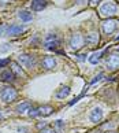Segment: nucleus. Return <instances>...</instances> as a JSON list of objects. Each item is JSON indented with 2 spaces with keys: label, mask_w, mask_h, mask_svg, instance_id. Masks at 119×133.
<instances>
[{
  "label": "nucleus",
  "mask_w": 119,
  "mask_h": 133,
  "mask_svg": "<svg viewBox=\"0 0 119 133\" xmlns=\"http://www.w3.org/2000/svg\"><path fill=\"white\" fill-rule=\"evenodd\" d=\"M118 10H119V7L114 0H106L100 6V8H99V12L104 18H111L115 14H118Z\"/></svg>",
  "instance_id": "obj_1"
},
{
  "label": "nucleus",
  "mask_w": 119,
  "mask_h": 133,
  "mask_svg": "<svg viewBox=\"0 0 119 133\" xmlns=\"http://www.w3.org/2000/svg\"><path fill=\"white\" fill-rule=\"evenodd\" d=\"M0 97H2V100L4 103H11L18 97V92L14 89L12 87L6 85V87L2 88V91H0Z\"/></svg>",
  "instance_id": "obj_2"
},
{
  "label": "nucleus",
  "mask_w": 119,
  "mask_h": 133,
  "mask_svg": "<svg viewBox=\"0 0 119 133\" xmlns=\"http://www.w3.org/2000/svg\"><path fill=\"white\" fill-rule=\"evenodd\" d=\"M85 45V37L82 36L81 33H74L71 38H70V47L73 51H79L81 48Z\"/></svg>",
  "instance_id": "obj_3"
},
{
  "label": "nucleus",
  "mask_w": 119,
  "mask_h": 133,
  "mask_svg": "<svg viewBox=\"0 0 119 133\" xmlns=\"http://www.w3.org/2000/svg\"><path fill=\"white\" fill-rule=\"evenodd\" d=\"M18 62L26 69L36 67V58L33 55H29V54H21V55L18 56Z\"/></svg>",
  "instance_id": "obj_4"
},
{
  "label": "nucleus",
  "mask_w": 119,
  "mask_h": 133,
  "mask_svg": "<svg viewBox=\"0 0 119 133\" xmlns=\"http://www.w3.org/2000/svg\"><path fill=\"white\" fill-rule=\"evenodd\" d=\"M44 45H45V48H48V50H52V51L58 52V47L60 45V40L58 38L56 34H49V36H47V38H45Z\"/></svg>",
  "instance_id": "obj_5"
},
{
  "label": "nucleus",
  "mask_w": 119,
  "mask_h": 133,
  "mask_svg": "<svg viewBox=\"0 0 119 133\" xmlns=\"http://www.w3.org/2000/svg\"><path fill=\"white\" fill-rule=\"evenodd\" d=\"M106 66H107L108 70H111V71L118 70L119 69V54H111L107 59Z\"/></svg>",
  "instance_id": "obj_6"
},
{
  "label": "nucleus",
  "mask_w": 119,
  "mask_h": 133,
  "mask_svg": "<svg viewBox=\"0 0 119 133\" xmlns=\"http://www.w3.org/2000/svg\"><path fill=\"white\" fill-rule=\"evenodd\" d=\"M116 26H118V22L115 19H108V21H106L103 23V30L106 34H111L116 29Z\"/></svg>",
  "instance_id": "obj_7"
},
{
  "label": "nucleus",
  "mask_w": 119,
  "mask_h": 133,
  "mask_svg": "<svg viewBox=\"0 0 119 133\" xmlns=\"http://www.w3.org/2000/svg\"><path fill=\"white\" fill-rule=\"evenodd\" d=\"M99 41H100V37H99V33L96 32L89 33L85 37V44H89V45H97Z\"/></svg>",
  "instance_id": "obj_8"
},
{
  "label": "nucleus",
  "mask_w": 119,
  "mask_h": 133,
  "mask_svg": "<svg viewBox=\"0 0 119 133\" xmlns=\"http://www.w3.org/2000/svg\"><path fill=\"white\" fill-rule=\"evenodd\" d=\"M41 65H43V67L45 69V70H51V69H53L56 66V61H55L53 56H45L43 59Z\"/></svg>",
  "instance_id": "obj_9"
},
{
  "label": "nucleus",
  "mask_w": 119,
  "mask_h": 133,
  "mask_svg": "<svg viewBox=\"0 0 119 133\" xmlns=\"http://www.w3.org/2000/svg\"><path fill=\"white\" fill-rule=\"evenodd\" d=\"M101 118H103V110L100 107H96L95 110L90 112V121L93 124H97V122L101 121Z\"/></svg>",
  "instance_id": "obj_10"
},
{
  "label": "nucleus",
  "mask_w": 119,
  "mask_h": 133,
  "mask_svg": "<svg viewBox=\"0 0 119 133\" xmlns=\"http://www.w3.org/2000/svg\"><path fill=\"white\" fill-rule=\"evenodd\" d=\"M23 30H25V28L22 25H11L7 29V34L8 36H18V34H21Z\"/></svg>",
  "instance_id": "obj_11"
},
{
  "label": "nucleus",
  "mask_w": 119,
  "mask_h": 133,
  "mask_svg": "<svg viewBox=\"0 0 119 133\" xmlns=\"http://www.w3.org/2000/svg\"><path fill=\"white\" fill-rule=\"evenodd\" d=\"M47 0H32V10L33 11H41L47 7Z\"/></svg>",
  "instance_id": "obj_12"
},
{
  "label": "nucleus",
  "mask_w": 119,
  "mask_h": 133,
  "mask_svg": "<svg viewBox=\"0 0 119 133\" xmlns=\"http://www.w3.org/2000/svg\"><path fill=\"white\" fill-rule=\"evenodd\" d=\"M0 80L4 82H12L15 80V74L12 73V70H4L2 74H0Z\"/></svg>",
  "instance_id": "obj_13"
},
{
  "label": "nucleus",
  "mask_w": 119,
  "mask_h": 133,
  "mask_svg": "<svg viewBox=\"0 0 119 133\" xmlns=\"http://www.w3.org/2000/svg\"><path fill=\"white\" fill-rule=\"evenodd\" d=\"M53 111V108L51 106H41V107H37V112H38V117H48L51 115Z\"/></svg>",
  "instance_id": "obj_14"
},
{
  "label": "nucleus",
  "mask_w": 119,
  "mask_h": 133,
  "mask_svg": "<svg viewBox=\"0 0 119 133\" xmlns=\"http://www.w3.org/2000/svg\"><path fill=\"white\" fill-rule=\"evenodd\" d=\"M18 17L21 18V21L22 22H30L32 19H33V14L30 12V11H26V10H23V11H19V14H18Z\"/></svg>",
  "instance_id": "obj_15"
},
{
  "label": "nucleus",
  "mask_w": 119,
  "mask_h": 133,
  "mask_svg": "<svg viewBox=\"0 0 119 133\" xmlns=\"http://www.w3.org/2000/svg\"><path fill=\"white\" fill-rule=\"evenodd\" d=\"M30 108H32V104L29 102H22L21 104L17 106V112L18 114H23L26 111H30Z\"/></svg>",
  "instance_id": "obj_16"
},
{
  "label": "nucleus",
  "mask_w": 119,
  "mask_h": 133,
  "mask_svg": "<svg viewBox=\"0 0 119 133\" xmlns=\"http://www.w3.org/2000/svg\"><path fill=\"white\" fill-rule=\"evenodd\" d=\"M70 95V88L68 87H62L60 89L56 92V97L58 99H64V97H67Z\"/></svg>",
  "instance_id": "obj_17"
},
{
  "label": "nucleus",
  "mask_w": 119,
  "mask_h": 133,
  "mask_svg": "<svg viewBox=\"0 0 119 133\" xmlns=\"http://www.w3.org/2000/svg\"><path fill=\"white\" fill-rule=\"evenodd\" d=\"M106 54V51H100V52H93L90 56H89V62L92 63V65H96V63L100 61V58Z\"/></svg>",
  "instance_id": "obj_18"
},
{
  "label": "nucleus",
  "mask_w": 119,
  "mask_h": 133,
  "mask_svg": "<svg viewBox=\"0 0 119 133\" xmlns=\"http://www.w3.org/2000/svg\"><path fill=\"white\" fill-rule=\"evenodd\" d=\"M11 66H12V69H11V70H12V73H15L17 76H25V74H23V71H22V69L19 67V65H18V63L12 62V63H11Z\"/></svg>",
  "instance_id": "obj_19"
},
{
  "label": "nucleus",
  "mask_w": 119,
  "mask_h": 133,
  "mask_svg": "<svg viewBox=\"0 0 119 133\" xmlns=\"http://www.w3.org/2000/svg\"><path fill=\"white\" fill-rule=\"evenodd\" d=\"M7 29H8V26L6 25V23H2V25H0V36L7 34Z\"/></svg>",
  "instance_id": "obj_20"
},
{
  "label": "nucleus",
  "mask_w": 119,
  "mask_h": 133,
  "mask_svg": "<svg viewBox=\"0 0 119 133\" xmlns=\"http://www.w3.org/2000/svg\"><path fill=\"white\" fill-rule=\"evenodd\" d=\"M40 133H56V130L53 129V128H49V126H47V128H44L43 130H40Z\"/></svg>",
  "instance_id": "obj_21"
},
{
  "label": "nucleus",
  "mask_w": 119,
  "mask_h": 133,
  "mask_svg": "<svg viewBox=\"0 0 119 133\" xmlns=\"http://www.w3.org/2000/svg\"><path fill=\"white\" fill-rule=\"evenodd\" d=\"M8 63H11V61H10L8 58H6V59H2V61H0V69L4 67V66H7Z\"/></svg>",
  "instance_id": "obj_22"
},
{
  "label": "nucleus",
  "mask_w": 119,
  "mask_h": 133,
  "mask_svg": "<svg viewBox=\"0 0 119 133\" xmlns=\"http://www.w3.org/2000/svg\"><path fill=\"white\" fill-rule=\"evenodd\" d=\"M101 77H103V73H99V74L95 77V80H93V81L90 82V85H92V84H95L96 81H100V80H101Z\"/></svg>",
  "instance_id": "obj_23"
},
{
  "label": "nucleus",
  "mask_w": 119,
  "mask_h": 133,
  "mask_svg": "<svg viewBox=\"0 0 119 133\" xmlns=\"http://www.w3.org/2000/svg\"><path fill=\"white\" fill-rule=\"evenodd\" d=\"M55 128H58V129H62V128H63V121H60V119L56 121V122H55Z\"/></svg>",
  "instance_id": "obj_24"
},
{
  "label": "nucleus",
  "mask_w": 119,
  "mask_h": 133,
  "mask_svg": "<svg viewBox=\"0 0 119 133\" xmlns=\"http://www.w3.org/2000/svg\"><path fill=\"white\" fill-rule=\"evenodd\" d=\"M11 0H0V4H8Z\"/></svg>",
  "instance_id": "obj_25"
},
{
  "label": "nucleus",
  "mask_w": 119,
  "mask_h": 133,
  "mask_svg": "<svg viewBox=\"0 0 119 133\" xmlns=\"http://www.w3.org/2000/svg\"><path fill=\"white\" fill-rule=\"evenodd\" d=\"M99 2H100V0H90V3L93 4V6H96V4H97Z\"/></svg>",
  "instance_id": "obj_26"
},
{
  "label": "nucleus",
  "mask_w": 119,
  "mask_h": 133,
  "mask_svg": "<svg viewBox=\"0 0 119 133\" xmlns=\"http://www.w3.org/2000/svg\"><path fill=\"white\" fill-rule=\"evenodd\" d=\"M108 133H115V132H108Z\"/></svg>",
  "instance_id": "obj_27"
},
{
  "label": "nucleus",
  "mask_w": 119,
  "mask_h": 133,
  "mask_svg": "<svg viewBox=\"0 0 119 133\" xmlns=\"http://www.w3.org/2000/svg\"><path fill=\"white\" fill-rule=\"evenodd\" d=\"M118 51H119V47H118Z\"/></svg>",
  "instance_id": "obj_28"
}]
</instances>
